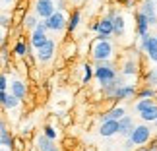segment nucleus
<instances>
[{
  "label": "nucleus",
  "instance_id": "nucleus-42",
  "mask_svg": "<svg viewBox=\"0 0 157 151\" xmlns=\"http://www.w3.org/2000/svg\"><path fill=\"white\" fill-rule=\"evenodd\" d=\"M4 2H8V4H10V2H14V0H4Z\"/></svg>",
  "mask_w": 157,
  "mask_h": 151
},
{
  "label": "nucleus",
  "instance_id": "nucleus-14",
  "mask_svg": "<svg viewBox=\"0 0 157 151\" xmlns=\"http://www.w3.org/2000/svg\"><path fill=\"white\" fill-rule=\"evenodd\" d=\"M136 33H138V37H144V35H147L149 33V23H147V17L142 14L140 10L136 12Z\"/></svg>",
  "mask_w": 157,
  "mask_h": 151
},
{
  "label": "nucleus",
  "instance_id": "nucleus-40",
  "mask_svg": "<svg viewBox=\"0 0 157 151\" xmlns=\"http://www.w3.org/2000/svg\"><path fill=\"white\" fill-rule=\"evenodd\" d=\"M153 124H155V128H157V118H155V120H153Z\"/></svg>",
  "mask_w": 157,
  "mask_h": 151
},
{
  "label": "nucleus",
  "instance_id": "nucleus-1",
  "mask_svg": "<svg viewBox=\"0 0 157 151\" xmlns=\"http://www.w3.org/2000/svg\"><path fill=\"white\" fill-rule=\"evenodd\" d=\"M89 56H91L93 62H105V60H111L113 56V45L111 39H93V43L89 45Z\"/></svg>",
  "mask_w": 157,
  "mask_h": 151
},
{
  "label": "nucleus",
  "instance_id": "nucleus-19",
  "mask_svg": "<svg viewBox=\"0 0 157 151\" xmlns=\"http://www.w3.org/2000/svg\"><path fill=\"white\" fill-rule=\"evenodd\" d=\"M12 95L21 101V99L27 95V85H25L23 81H20V80H16L14 83H12Z\"/></svg>",
  "mask_w": 157,
  "mask_h": 151
},
{
  "label": "nucleus",
  "instance_id": "nucleus-35",
  "mask_svg": "<svg viewBox=\"0 0 157 151\" xmlns=\"http://www.w3.org/2000/svg\"><path fill=\"white\" fill-rule=\"evenodd\" d=\"M70 120H72V118H70V114H64V116H62V124H68Z\"/></svg>",
  "mask_w": 157,
  "mask_h": 151
},
{
  "label": "nucleus",
  "instance_id": "nucleus-7",
  "mask_svg": "<svg viewBox=\"0 0 157 151\" xmlns=\"http://www.w3.org/2000/svg\"><path fill=\"white\" fill-rule=\"evenodd\" d=\"M47 25H45V21H37V25H35L33 29V33H31V47L35 51L39 49V47H43L47 43Z\"/></svg>",
  "mask_w": 157,
  "mask_h": 151
},
{
  "label": "nucleus",
  "instance_id": "nucleus-17",
  "mask_svg": "<svg viewBox=\"0 0 157 151\" xmlns=\"http://www.w3.org/2000/svg\"><path fill=\"white\" fill-rule=\"evenodd\" d=\"M126 114V111H124V107H120V105H117V107H113L109 112H105V114H101V122H105V120H120Z\"/></svg>",
  "mask_w": 157,
  "mask_h": 151
},
{
  "label": "nucleus",
  "instance_id": "nucleus-33",
  "mask_svg": "<svg viewBox=\"0 0 157 151\" xmlns=\"http://www.w3.org/2000/svg\"><path fill=\"white\" fill-rule=\"evenodd\" d=\"M64 2H66V0H56V10L64 12V8H66V6H64Z\"/></svg>",
  "mask_w": 157,
  "mask_h": 151
},
{
  "label": "nucleus",
  "instance_id": "nucleus-23",
  "mask_svg": "<svg viewBox=\"0 0 157 151\" xmlns=\"http://www.w3.org/2000/svg\"><path fill=\"white\" fill-rule=\"evenodd\" d=\"M76 52H78V45H76V43H72V41H66L64 58H66V60H70L72 56H76Z\"/></svg>",
  "mask_w": 157,
  "mask_h": 151
},
{
  "label": "nucleus",
  "instance_id": "nucleus-2",
  "mask_svg": "<svg viewBox=\"0 0 157 151\" xmlns=\"http://www.w3.org/2000/svg\"><path fill=\"white\" fill-rule=\"evenodd\" d=\"M93 77L101 83V85H105V83L117 80V70H114V66L109 62V60H105V62H99L93 68Z\"/></svg>",
  "mask_w": 157,
  "mask_h": 151
},
{
  "label": "nucleus",
  "instance_id": "nucleus-4",
  "mask_svg": "<svg viewBox=\"0 0 157 151\" xmlns=\"http://www.w3.org/2000/svg\"><path fill=\"white\" fill-rule=\"evenodd\" d=\"M45 25H47V31H54V33H60V31H64L66 29V16H64V12H60V10H54L52 14L49 17H45Z\"/></svg>",
  "mask_w": 157,
  "mask_h": 151
},
{
  "label": "nucleus",
  "instance_id": "nucleus-22",
  "mask_svg": "<svg viewBox=\"0 0 157 151\" xmlns=\"http://www.w3.org/2000/svg\"><path fill=\"white\" fill-rule=\"evenodd\" d=\"M136 97L138 99H153L155 97V89L153 87H144V89H136Z\"/></svg>",
  "mask_w": 157,
  "mask_h": 151
},
{
  "label": "nucleus",
  "instance_id": "nucleus-8",
  "mask_svg": "<svg viewBox=\"0 0 157 151\" xmlns=\"http://www.w3.org/2000/svg\"><path fill=\"white\" fill-rule=\"evenodd\" d=\"M54 10H56L54 0H35V16L41 17V20L49 17Z\"/></svg>",
  "mask_w": 157,
  "mask_h": 151
},
{
  "label": "nucleus",
  "instance_id": "nucleus-21",
  "mask_svg": "<svg viewBox=\"0 0 157 151\" xmlns=\"http://www.w3.org/2000/svg\"><path fill=\"white\" fill-rule=\"evenodd\" d=\"M82 80H80V83L82 85H87L89 81H91V77H93V66L89 64V62H82Z\"/></svg>",
  "mask_w": 157,
  "mask_h": 151
},
{
  "label": "nucleus",
  "instance_id": "nucleus-38",
  "mask_svg": "<svg viewBox=\"0 0 157 151\" xmlns=\"http://www.w3.org/2000/svg\"><path fill=\"white\" fill-rule=\"evenodd\" d=\"M136 151H151L149 147H146V145H138V149Z\"/></svg>",
  "mask_w": 157,
  "mask_h": 151
},
{
  "label": "nucleus",
  "instance_id": "nucleus-36",
  "mask_svg": "<svg viewBox=\"0 0 157 151\" xmlns=\"http://www.w3.org/2000/svg\"><path fill=\"white\" fill-rule=\"evenodd\" d=\"M97 25H99V21H93L91 25H89V29H91V31H97Z\"/></svg>",
  "mask_w": 157,
  "mask_h": 151
},
{
  "label": "nucleus",
  "instance_id": "nucleus-5",
  "mask_svg": "<svg viewBox=\"0 0 157 151\" xmlns=\"http://www.w3.org/2000/svg\"><path fill=\"white\" fill-rule=\"evenodd\" d=\"M140 51L146 52V56L151 60V62L157 64V45H155V39L149 33L140 37Z\"/></svg>",
  "mask_w": 157,
  "mask_h": 151
},
{
  "label": "nucleus",
  "instance_id": "nucleus-10",
  "mask_svg": "<svg viewBox=\"0 0 157 151\" xmlns=\"http://www.w3.org/2000/svg\"><path fill=\"white\" fill-rule=\"evenodd\" d=\"M136 95V85H132V83H122V85H118L117 89H114L113 93V101H126L130 97H134Z\"/></svg>",
  "mask_w": 157,
  "mask_h": 151
},
{
  "label": "nucleus",
  "instance_id": "nucleus-13",
  "mask_svg": "<svg viewBox=\"0 0 157 151\" xmlns=\"http://www.w3.org/2000/svg\"><path fill=\"white\" fill-rule=\"evenodd\" d=\"M118 134V120H105L99 126V136L101 138H113Z\"/></svg>",
  "mask_w": 157,
  "mask_h": 151
},
{
  "label": "nucleus",
  "instance_id": "nucleus-28",
  "mask_svg": "<svg viewBox=\"0 0 157 151\" xmlns=\"http://www.w3.org/2000/svg\"><path fill=\"white\" fill-rule=\"evenodd\" d=\"M153 103H155V99H140V101L134 105V108L140 112V111H144V108H147L149 105H153Z\"/></svg>",
  "mask_w": 157,
  "mask_h": 151
},
{
  "label": "nucleus",
  "instance_id": "nucleus-37",
  "mask_svg": "<svg viewBox=\"0 0 157 151\" xmlns=\"http://www.w3.org/2000/svg\"><path fill=\"white\" fill-rule=\"evenodd\" d=\"M6 95H8V93H6V91H0V105H2V103H4V99H6Z\"/></svg>",
  "mask_w": 157,
  "mask_h": 151
},
{
  "label": "nucleus",
  "instance_id": "nucleus-41",
  "mask_svg": "<svg viewBox=\"0 0 157 151\" xmlns=\"http://www.w3.org/2000/svg\"><path fill=\"white\" fill-rule=\"evenodd\" d=\"M153 99H155V101H157V89H155V97H153Z\"/></svg>",
  "mask_w": 157,
  "mask_h": 151
},
{
  "label": "nucleus",
  "instance_id": "nucleus-39",
  "mask_svg": "<svg viewBox=\"0 0 157 151\" xmlns=\"http://www.w3.org/2000/svg\"><path fill=\"white\" fill-rule=\"evenodd\" d=\"M49 151H60V149H58V147H56V145H52V147H51V149H49Z\"/></svg>",
  "mask_w": 157,
  "mask_h": 151
},
{
  "label": "nucleus",
  "instance_id": "nucleus-6",
  "mask_svg": "<svg viewBox=\"0 0 157 151\" xmlns=\"http://www.w3.org/2000/svg\"><path fill=\"white\" fill-rule=\"evenodd\" d=\"M54 54H56V43H54L52 39H47V43L37 49V60L47 64V62H51L54 58Z\"/></svg>",
  "mask_w": 157,
  "mask_h": 151
},
{
  "label": "nucleus",
  "instance_id": "nucleus-24",
  "mask_svg": "<svg viewBox=\"0 0 157 151\" xmlns=\"http://www.w3.org/2000/svg\"><path fill=\"white\" fill-rule=\"evenodd\" d=\"M146 85H147V87L157 85V68H151V70L146 74Z\"/></svg>",
  "mask_w": 157,
  "mask_h": 151
},
{
  "label": "nucleus",
  "instance_id": "nucleus-27",
  "mask_svg": "<svg viewBox=\"0 0 157 151\" xmlns=\"http://www.w3.org/2000/svg\"><path fill=\"white\" fill-rule=\"evenodd\" d=\"M43 136H47V138H49V140H56V138H58V130L56 128H54V126H51V124H47L45 126V128H43Z\"/></svg>",
  "mask_w": 157,
  "mask_h": 151
},
{
  "label": "nucleus",
  "instance_id": "nucleus-11",
  "mask_svg": "<svg viewBox=\"0 0 157 151\" xmlns=\"http://www.w3.org/2000/svg\"><path fill=\"white\" fill-rule=\"evenodd\" d=\"M99 21V25H97V39H111L113 37V20L109 16H103Z\"/></svg>",
  "mask_w": 157,
  "mask_h": 151
},
{
  "label": "nucleus",
  "instance_id": "nucleus-34",
  "mask_svg": "<svg viewBox=\"0 0 157 151\" xmlns=\"http://www.w3.org/2000/svg\"><path fill=\"white\" fill-rule=\"evenodd\" d=\"M117 2H120V4H124V6H128V8H132V4H134L136 0H117Z\"/></svg>",
  "mask_w": 157,
  "mask_h": 151
},
{
  "label": "nucleus",
  "instance_id": "nucleus-30",
  "mask_svg": "<svg viewBox=\"0 0 157 151\" xmlns=\"http://www.w3.org/2000/svg\"><path fill=\"white\" fill-rule=\"evenodd\" d=\"M6 87H8V77L0 74V91H6Z\"/></svg>",
  "mask_w": 157,
  "mask_h": 151
},
{
  "label": "nucleus",
  "instance_id": "nucleus-12",
  "mask_svg": "<svg viewBox=\"0 0 157 151\" xmlns=\"http://www.w3.org/2000/svg\"><path fill=\"white\" fill-rule=\"evenodd\" d=\"M80 23H82V10L80 8H74V10L70 12V16L66 17V31L72 35L78 27H80Z\"/></svg>",
  "mask_w": 157,
  "mask_h": 151
},
{
  "label": "nucleus",
  "instance_id": "nucleus-15",
  "mask_svg": "<svg viewBox=\"0 0 157 151\" xmlns=\"http://www.w3.org/2000/svg\"><path fill=\"white\" fill-rule=\"evenodd\" d=\"M124 33H126V20L122 14H117L113 17V35L120 39V37H124Z\"/></svg>",
  "mask_w": 157,
  "mask_h": 151
},
{
  "label": "nucleus",
  "instance_id": "nucleus-29",
  "mask_svg": "<svg viewBox=\"0 0 157 151\" xmlns=\"http://www.w3.org/2000/svg\"><path fill=\"white\" fill-rule=\"evenodd\" d=\"M37 21H39V17H37V16H25V20H23V25H25L27 29H35Z\"/></svg>",
  "mask_w": 157,
  "mask_h": 151
},
{
  "label": "nucleus",
  "instance_id": "nucleus-43",
  "mask_svg": "<svg viewBox=\"0 0 157 151\" xmlns=\"http://www.w3.org/2000/svg\"><path fill=\"white\" fill-rule=\"evenodd\" d=\"M153 39H155V45H157V35H155V37H153Z\"/></svg>",
  "mask_w": 157,
  "mask_h": 151
},
{
  "label": "nucleus",
  "instance_id": "nucleus-25",
  "mask_svg": "<svg viewBox=\"0 0 157 151\" xmlns=\"http://www.w3.org/2000/svg\"><path fill=\"white\" fill-rule=\"evenodd\" d=\"M14 52L17 54V56H25V54H29V47H27V43H23V41H17L16 47H14Z\"/></svg>",
  "mask_w": 157,
  "mask_h": 151
},
{
  "label": "nucleus",
  "instance_id": "nucleus-16",
  "mask_svg": "<svg viewBox=\"0 0 157 151\" xmlns=\"http://www.w3.org/2000/svg\"><path fill=\"white\" fill-rule=\"evenodd\" d=\"M132 128H134V120H132L128 114H124V116L118 120V134L124 136V138H128L130 132H132Z\"/></svg>",
  "mask_w": 157,
  "mask_h": 151
},
{
  "label": "nucleus",
  "instance_id": "nucleus-26",
  "mask_svg": "<svg viewBox=\"0 0 157 151\" xmlns=\"http://www.w3.org/2000/svg\"><path fill=\"white\" fill-rule=\"evenodd\" d=\"M2 105H4V108H16L17 105H20V99L14 97V95L10 93V95H6V99H4Z\"/></svg>",
  "mask_w": 157,
  "mask_h": 151
},
{
  "label": "nucleus",
  "instance_id": "nucleus-32",
  "mask_svg": "<svg viewBox=\"0 0 157 151\" xmlns=\"http://www.w3.org/2000/svg\"><path fill=\"white\" fill-rule=\"evenodd\" d=\"M147 143H149V149H151V151H157V138H153V136H151Z\"/></svg>",
  "mask_w": 157,
  "mask_h": 151
},
{
  "label": "nucleus",
  "instance_id": "nucleus-20",
  "mask_svg": "<svg viewBox=\"0 0 157 151\" xmlns=\"http://www.w3.org/2000/svg\"><path fill=\"white\" fill-rule=\"evenodd\" d=\"M138 68H140V64H138L134 58H128L122 64V74L124 76H136L138 74Z\"/></svg>",
  "mask_w": 157,
  "mask_h": 151
},
{
  "label": "nucleus",
  "instance_id": "nucleus-18",
  "mask_svg": "<svg viewBox=\"0 0 157 151\" xmlns=\"http://www.w3.org/2000/svg\"><path fill=\"white\" fill-rule=\"evenodd\" d=\"M140 118L144 120V122H153V120L157 118V101L153 103V105H149L147 108L140 111Z\"/></svg>",
  "mask_w": 157,
  "mask_h": 151
},
{
  "label": "nucleus",
  "instance_id": "nucleus-3",
  "mask_svg": "<svg viewBox=\"0 0 157 151\" xmlns=\"http://www.w3.org/2000/svg\"><path fill=\"white\" fill-rule=\"evenodd\" d=\"M153 136V132H151V128L144 122V124H134V128H132V132H130V140H132V143L134 145H146V143L149 142V138Z\"/></svg>",
  "mask_w": 157,
  "mask_h": 151
},
{
  "label": "nucleus",
  "instance_id": "nucleus-31",
  "mask_svg": "<svg viewBox=\"0 0 157 151\" xmlns=\"http://www.w3.org/2000/svg\"><path fill=\"white\" fill-rule=\"evenodd\" d=\"M122 149H124V151H132V149H134V143H132V140H130V138H126V142H124Z\"/></svg>",
  "mask_w": 157,
  "mask_h": 151
},
{
  "label": "nucleus",
  "instance_id": "nucleus-9",
  "mask_svg": "<svg viewBox=\"0 0 157 151\" xmlns=\"http://www.w3.org/2000/svg\"><path fill=\"white\" fill-rule=\"evenodd\" d=\"M140 12L147 17V23L149 27L157 23V4L153 0H142V6H140Z\"/></svg>",
  "mask_w": 157,
  "mask_h": 151
}]
</instances>
